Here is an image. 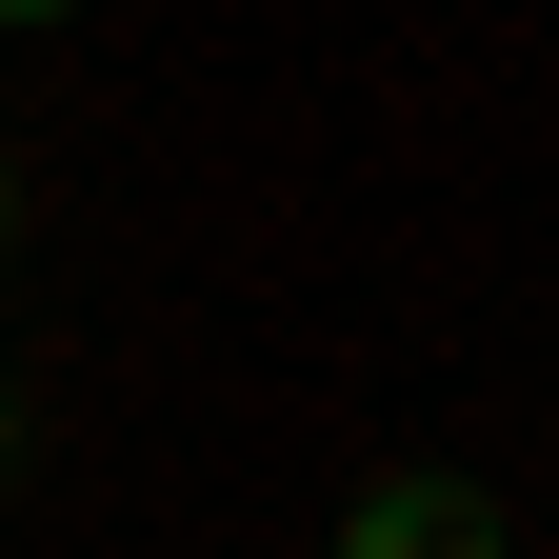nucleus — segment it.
<instances>
[{
	"mask_svg": "<svg viewBox=\"0 0 559 559\" xmlns=\"http://www.w3.org/2000/svg\"><path fill=\"white\" fill-rule=\"evenodd\" d=\"M340 559H520V539H500L479 479H360L340 500Z\"/></svg>",
	"mask_w": 559,
	"mask_h": 559,
	"instance_id": "f257e3e1",
	"label": "nucleus"
},
{
	"mask_svg": "<svg viewBox=\"0 0 559 559\" xmlns=\"http://www.w3.org/2000/svg\"><path fill=\"white\" fill-rule=\"evenodd\" d=\"M0 21H81V0H0Z\"/></svg>",
	"mask_w": 559,
	"mask_h": 559,
	"instance_id": "f03ea898",
	"label": "nucleus"
},
{
	"mask_svg": "<svg viewBox=\"0 0 559 559\" xmlns=\"http://www.w3.org/2000/svg\"><path fill=\"white\" fill-rule=\"evenodd\" d=\"M0 460H21V400H0Z\"/></svg>",
	"mask_w": 559,
	"mask_h": 559,
	"instance_id": "20e7f679",
	"label": "nucleus"
},
{
	"mask_svg": "<svg viewBox=\"0 0 559 559\" xmlns=\"http://www.w3.org/2000/svg\"><path fill=\"white\" fill-rule=\"evenodd\" d=\"M0 240H21V160H0Z\"/></svg>",
	"mask_w": 559,
	"mask_h": 559,
	"instance_id": "7ed1b4c3",
	"label": "nucleus"
}]
</instances>
